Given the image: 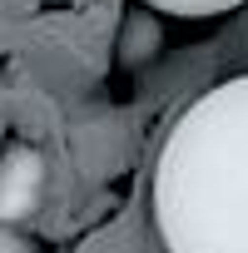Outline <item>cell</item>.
<instances>
[{"label":"cell","mask_w":248,"mask_h":253,"mask_svg":"<svg viewBox=\"0 0 248 253\" xmlns=\"http://www.w3.org/2000/svg\"><path fill=\"white\" fill-rule=\"evenodd\" d=\"M164 253H248V75L199 94L154 159Z\"/></svg>","instance_id":"obj_1"},{"label":"cell","mask_w":248,"mask_h":253,"mask_svg":"<svg viewBox=\"0 0 248 253\" xmlns=\"http://www.w3.org/2000/svg\"><path fill=\"white\" fill-rule=\"evenodd\" d=\"M40 194H45V159L30 144L5 149V159H0V218L25 223L40 209Z\"/></svg>","instance_id":"obj_2"},{"label":"cell","mask_w":248,"mask_h":253,"mask_svg":"<svg viewBox=\"0 0 248 253\" xmlns=\"http://www.w3.org/2000/svg\"><path fill=\"white\" fill-rule=\"evenodd\" d=\"M144 5L164 15H223V10H238L243 0H144Z\"/></svg>","instance_id":"obj_3"},{"label":"cell","mask_w":248,"mask_h":253,"mask_svg":"<svg viewBox=\"0 0 248 253\" xmlns=\"http://www.w3.org/2000/svg\"><path fill=\"white\" fill-rule=\"evenodd\" d=\"M0 253H35V238H30L20 223L0 218Z\"/></svg>","instance_id":"obj_4"}]
</instances>
